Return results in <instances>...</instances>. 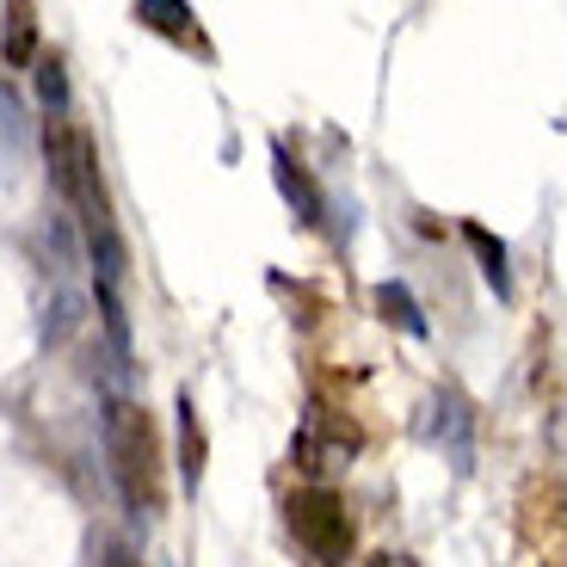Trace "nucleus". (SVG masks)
I'll use <instances>...</instances> for the list:
<instances>
[{
    "mask_svg": "<svg viewBox=\"0 0 567 567\" xmlns=\"http://www.w3.org/2000/svg\"><path fill=\"white\" fill-rule=\"evenodd\" d=\"M31 69H38V100L50 105V117H62L69 112V74H62V62L43 56V62H31Z\"/></svg>",
    "mask_w": 567,
    "mask_h": 567,
    "instance_id": "1a4fd4ad",
    "label": "nucleus"
},
{
    "mask_svg": "<svg viewBox=\"0 0 567 567\" xmlns=\"http://www.w3.org/2000/svg\"><path fill=\"white\" fill-rule=\"evenodd\" d=\"M105 456H112V482L136 518H161V432L148 408L112 401L105 413Z\"/></svg>",
    "mask_w": 567,
    "mask_h": 567,
    "instance_id": "f257e3e1",
    "label": "nucleus"
},
{
    "mask_svg": "<svg viewBox=\"0 0 567 567\" xmlns=\"http://www.w3.org/2000/svg\"><path fill=\"white\" fill-rule=\"evenodd\" d=\"M463 235H468V247H475V254H482V271H487V284H494L499 297H512V271H506V247H499V241H494V235H487L482 223H468Z\"/></svg>",
    "mask_w": 567,
    "mask_h": 567,
    "instance_id": "6e6552de",
    "label": "nucleus"
},
{
    "mask_svg": "<svg viewBox=\"0 0 567 567\" xmlns=\"http://www.w3.org/2000/svg\"><path fill=\"white\" fill-rule=\"evenodd\" d=\"M284 518H290V530H297L302 555L315 567H346V555H352V518H346L333 487H302V494H290Z\"/></svg>",
    "mask_w": 567,
    "mask_h": 567,
    "instance_id": "f03ea898",
    "label": "nucleus"
},
{
    "mask_svg": "<svg viewBox=\"0 0 567 567\" xmlns=\"http://www.w3.org/2000/svg\"><path fill=\"white\" fill-rule=\"evenodd\" d=\"M425 432L456 456V468H468V432H475V413H468V401L456 395V389H444V395L432 401V425H425Z\"/></svg>",
    "mask_w": 567,
    "mask_h": 567,
    "instance_id": "7ed1b4c3",
    "label": "nucleus"
},
{
    "mask_svg": "<svg viewBox=\"0 0 567 567\" xmlns=\"http://www.w3.org/2000/svg\"><path fill=\"white\" fill-rule=\"evenodd\" d=\"M377 315H383L389 327H401V333H413V340H425V333H432V327H425V315H420V302H413V290H408V284H395V278L377 284Z\"/></svg>",
    "mask_w": 567,
    "mask_h": 567,
    "instance_id": "39448f33",
    "label": "nucleus"
},
{
    "mask_svg": "<svg viewBox=\"0 0 567 567\" xmlns=\"http://www.w3.org/2000/svg\"><path fill=\"white\" fill-rule=\"evenodd\" d=\"M136 19L142 25H155V31H167V38H192V31H185V7H173V0H142L136 7Z\"/></svg>",
    "mask_w": 567,
    "mask_h": 567,
    "instance_id": "9d476101",
    "label": "nucleus"
},
{
    "mask_svg": "<svg viewBox=\"0 0 567 567\" xmlns=\"http://www.w3.org/2000/svg\"><path fill=\"white\" fill-rule=\"evenodd\" d=\"M370 567H408V561H401V555H377Z\"/></svg>",
    "mask_w": 567,
    "mask_h": 567,
    "instance_id": "9b49d317",
    "label": "nucleus"
},
{
    "mask_svg": "<svg viewBox=\"0 0 567 567\" xmlns=\"http://www.w3.org/2000/svg\"><path fill=\"white\" fill-rule=\"evenodd\" d=\"M31 56H38V13L7 7V69H31Z\"/></svg>",
    "mask_w": 567,
    "mask_h": 567,
    "instance_id": "0eeeda50",
    "label": "nucleus"
},
{
    "mask_svg": "<svg viewBox=\"0 0 567 567\" xmlns=\"http://www.w3.org/2000/svg\"><path fill=\"white\" fill-rule=\"evenodd\" d=\"M271 173H278V192H284V204L297 210V223H321V192H315V179L290 161V148H271Z\"/></svg>",
    "mask_w": 567,
    "mask_h": 567,
    "instance_id": "20e7f679",
    "label": "nucleus"
},
{
    "mask_svg": "<svg viewBox=\"0 0 567 567\" xmlns=\"http://www.w3.org/2000/svg\"><path fill=\"white\" fill-rule=\"evenodd\" d=\"M179 475H185V487H198V475H204V432H198L192 395H179Z\"/></svg>",
    "mask_w": 567,
    "mask_h": 567,
    "instance_id": "423d86ee",
    "label": "nucleus"
}]
</instances>
